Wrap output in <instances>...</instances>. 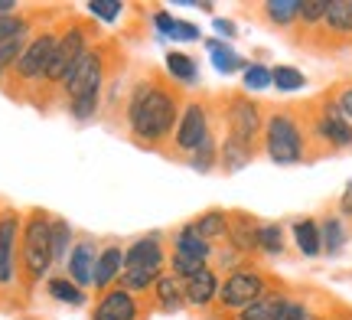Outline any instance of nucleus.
<instances>
[{
  "label": "nucleus",
  "instance_id": "obj_43",
  "mask_svg": "<svg viewBox=\"0 0 352 320\" xmlns=\"http://www.w3.org/2000/svg\"><path fill=\"white\" fill-rule=\"evenodd\" d=\"M336 213H340L342 219H352V180L342 186L340 200H336Z\"/></svg>",
  "mask_w": 352,
  "mask_h": 320
},
{
  "label": "nucleus",
  "instance_id": "obj_30",
  "mask_svg": "<svg viewBox=\"0 0 352 320\" xmlns=\"http://www.w3.org/2000/svg\"><path fill=\"white\" fill-rule=\"evenodd\" d=\"M46 295H50L52 301L65 304V308H85L88 304V291H82L69 275H50V278H46Z\"/></svg>",
  "mask_w": 352,
  "mask_h": 320
},
{
  "label": "nucleus",
  "instance_id": "obj_42",
  "mask_svg": "<svg viewBox=\"0 0 352 320\" xmlns=\"http://www.w3.org/2000/svg\"><path fill=\"white\" fill-rule=\"evenodd\" d=\"M212 30L219 33V39H226V43H232V39L239 36V23L228 20V17H212Z\"/></svg>",
  "mask_w": 352,
  "mask_h": 320
},
{
  "label": "nucleus",
  "instance_id": "obj_17",
  "mask_svg": "<svg viewBox=\"0 0 352 320\" xmlns=\"http://www.w3.org/2000/svg\"><path fill=\"white\" fill-rule=\"evenodd\" d=\"M183 295H186V308H196V310H206L212 308L215 301H219V288H222V275L209 265V268L196 271V275H189L183 278Z\"/></svg>",
  "mask_w": 352,
  "mask_h": 320
},
{
  "label": "nucleus",
  "instance_id": "obj_46",
  "mask_svg": "<svg viewBox=\"0 0 352 320\" xmlns=\"http://www.w3.org/2000/svg\"><path fill=\"white\" fill-rule=\"evenodd\" d=\"M342 320H352V314H346V317H342Z\"/></svg>",
  "mask_w": 352,
  "mask_h": 320
},
{
  "label": "nucleus",
  "instance_id": "obj_26",
  "mask_svg": "<svg viewBox=\"0 0 352 320\" xmlns=\"http://www.w3.org/2000/svg\"><path fill=\"white\" fill-rule=\"evenodd\" d=\"M320 235H323V255L336 258L342 255V248L349 242V229H346V219L340 213H327L320 219Z\"/></svg>",
  "mask_w": 352,
  "mask_h": 320
},
{
  "label": "nucleus",
  "instance_id": "obj_34",
  "mask_svg": "<svg viewBox=\"0 0 352 320\" xmlns=\"http://www.w3.org/2000/svg\"><path fill=\"white\" fill-rule=\"evenodd\" d=\"M30 36H33V33H23V36H13V39H7V43H0V82L7 76H13V69L20 63Z\"/></svg>",
  "mask_w": 352,
  "mask_h": 320
},
{
  "label": "nucleus",
  "instance_id": "obj_6",
  "mask_svg": "<svg viewBox=\"0 0 352 320\" xmlns=\"http://www.w3.org/2000/svg\"><path fill=\"white\" fill-rule=\"evenodd\" d=\"M267 291H271L267 271H261L258 265H252V262H245L241 268L222 275V288H219L215 308H219V314H228V317H232V314L245 310L248 304H254L258 297H264Z\"/></svg>",
  "mask_w": 352,
  "mask_h": 320
},
{
  "label": "nucleus",
  "instance_id": "obj_22",
  "mask_svg": "<svg viewBox=\"0 0 352 320\" xmlns=\"http://www.w3.org/2000/svg\"><path fill=\"white\" fill-rule=\"evenodd\" d=\"M320 33L333 43H342L352 36V0H329Z\"/></svg>",
  "mask_w": 352,
  "mask_h": 320
},
{
  "label": "nucleus",
  "instance_id": "obj_39",
  "mask_svg": "<svg viewBox=\"0 0 352 320\" xmlns=\"http://www.w3.org/2000/svg\"><path fill=\"white\" fill-rule=\"evenodd\" d=\"M88 13H91L98 23H118L121 13H124V3H121V0H91V3H88Z\"/></svg>",
  "mask_w": 352,
  "mask_h": 320
},
{
  "label": "nucleus",
  "instance_id": "obj_16",
  "mask_svg": "<svg viewBox=\"0 0 352 320\" xmlns=\"http://www.w3.org/2000/svg\"><path fill=\"white\" fill-rule=\"evenodd\" d=\"M258 229H261V219L248 213V209H228V235L226 245L235 248L239 255H254L258 252Z\"/></svg>",
  "mask_w": 352,
  "mask_h": 320
},
{
  "label": "nucleus",
  "instance_id": "obj_21",
  "mask_svg": "<svg viewBox=\"0 0 352 320\" xmlns=\"http://www.w3.org/2000/svg\"><path fill=\"white\" fill-rule=\"evenodd\" d=\"M290 239L297 245V252L303 258H320L323 255V235H320V219L316 216H300L290 222Z\"/></svg>",
  "mask_w": 352,
  "mask_h": 320
},
{
  "label": "nucleus",
  "instance_id": "obj_33",
  "mask_svg": "<svg viewBox=\"0 0 352 320\" xmlns=\"http://www.w3.org/2000/svg\"><path fill=\"white\" fill-rule=\"evenodd\" d=\"M72 245H76V229H72V222L63 216H56L52 219V255H56V265L65 268Z\"/></svg>",
  "mask_w": 352,
  "mask_h": 320
},
{
  "label": "nucleus",
  "instance_id": "obj_45",
  "mask_svg": "<svg viewBox=\"0 0 352 320\" xmlns=\"http://www.w3.org/2000/svg\"><path fill=\"white\" fill-rule=\"evenodd\" d=\"M307 320H329V317H323V314H316V310H314V314H310Z\"/></svg>",
  "mask_w": 352,
  "mask_h": 320
},
{
  "label": "nucleus",
  "instance_id": "obj_3",
  "mask_svg": "<svg viewBox=\"0 0 352 320\" xmlns=\"http://www.w3.org/2000/svg\"><path fill=\"white\" fill-rule=\"evenodd\" d=\"M52 213L46 209H30L23 216V232H20V275H23L26 291L36 284H46L50 271L56 268L52 255Z\"/></svg>",
  "mask_w": 352,
  "mask_h": 320
},
{
  "label": "nucleus",
  "instance_id": "obj_9",
  "mask_svg": "<svg viewBox=\"0 0 352 320\" xmlns=\"http://www.w3.org/2000/svg\"><path fill=\"white\" fill-rule=\"evenodd\" d=\"M307 134L316 144H323L327 151H349L352 147V121L340 111V105L333 102L329 92L320 98V108L307 121Z\"/></svg>",
  "mask_w": 352,
  "mask_h": 320
},
{
  "label": "nucleus",
  "instance_id": "obj_12",
  "mask_svg": "<svg viewBox=\"0 0 352 320\" xmlns=\"http://www.w3.org/2000/svg\"><path fill=\"white\" fill-rule=\"evenodd\" d=\"M20 232L23 216L16 209H0V288L10 291L20 275Z\"/></svg>",
  "mask_w": 352,
  "mask_h": 320
},
{
  "label": "nucleus",
  "instance_id": "obj_19",
  "mask_svg": "<svg viewBox=\"0 0 352 320\" xmlns=\"http://www.w3.org/2000/svg\"><path fill=\"white\" fill-rule=\"evenodd\" d=\"M153 30L160 33V39H170V43H199L202 30L196 23H189V20H179V17H173L170 10H164V7H157L151 17Z\"/></svg>",
  "mask_w": 352,
  "mask_h": 320
},
{
  "label": "nucleus",
  "instance_id": "obj_20",
  "mask_svg": "<svg viewBox=\"0 0 352 320\" xmlns=\"http://www.w3.org/2000/svg\"><path fill=\"white\" fill-rule=\"evenodd\" d=\"M202 46H206V52H209V63H212V69L219 72V76H235V72H245L248 59H245L235 46H228L226 39L206 36V39H202Z\"/></svg>",
  "mask_w": 352,
  "mask_h": 320
},
{
  "label": "nucleus",
  "instance_id": "obj_29",
  "mask_svg": "<svg viewBox=\"0 0 352 320\" xmlns=\"http://www.w3.org/2000/svg\"><path fill=\"white\" fill-rule=\"evenodd\" d=\"M166 78L173 85H196L199 82V63L183 50H170L166 52Z\"/></svg>",
  "mask_w": 352,
  "mask_h": 320
},
{
  "label": "nucleus",
  "instance_id": "obj_4",
  "mask_svg": "<svg viewBox=\"0 0 352 320\" xmlns=\"http://www.w3.org/2000/svg\"><path fill=\"white\" fill-rule=\"evenodd\" d=\"M261 151L277 167L303 164L307 151H310V134H307V125L300 121V115L290 108H271L264 118Z\"/></svg>",
  "mask_w": 352,
  "mask_h": 320
},
{
  "label": "nucleus",
  "instance_id": "obj_1",
  "mask_svg": "<svg viewBox=\"0 0 352 320\" xmlns=\"http://www.w3.org/2000/svg\"><path fill=\"white\" fill-rule=\"evenodd\" d=\"M183 115V95L170 78L164 76H147L140 78L138 85L127 95V108H124V125H127V138L157 151L164 144L173 141V131L179 125Z\"/></svg>",
  "mask_w": 352,
  "mask_h": 320
},
{
  "label": "nucleus",
  "instance_id": "obj_10",
  "mask_svg": "<svg viewBox=\"0 0 352 320\" xmlns=\"http://www.w3.org/2000/svg\"><path fill=\"white\" fill-rule=\"evenodd\" d=\"M56 43H59V30H39L30 36L20 63L13 69V82L23 85V89H39L43 78H46V69L52 63V52H56Z\"/></svg>",
  "mask_w": 352,
  "mask_h": 320
},
{
  "label": "nucleus",
  "instance_id": "obj_15",
  "mask_svg": "<svg viewBox=\"0 0 352 320\" xmlns=\"http://www.w3.org/2000/svg\"><path fill=\"white\" fill-rule=\"evenodd\" d=\"M98 252H101V245L95 242V235H78L76 245H72V252H69L65 275H69L82 291H88L91 281H95V262H98Z\"/></svg>",
  "mask_w": 352,
  "mask_h": 320
},
{
  "label": "nucleus",
  "instance_id": "obj_27",
  "mask_svg": "<svg viewBox=\"0 0 352 320\" xmlns=\"http://www.w3.org/2000/svg\"><path fill=\"white\" fill-rule=\"evenodd\" d=\"M189 226L199 232L209 245H219V242H226V235H228V213L215 206V209H206L196 219H189Z\"/></svg>",
  "mask_w": 352,
  "mask_h": 320
},
{
  "label": "nucleus",
  "instance_id": "obj_36",
  "mask_svg": "<svg viewBox=\"0 0 352 320\" xmlns=\"http://www.w3.org/2000/svg\"><path fill=\"white\" fill-rule=\"evenodd\" d=\"M241 89H245V95H248V92H267V89H274L271 65L248 63V65H245V72H241Z\"/></svg>",
  "mask_w": 352,
  "mask_h": 320
},
{
  "label": "nucleus",
  "instance_id": "obj_38",
  "mask_svg": "<svg viewBox=\"0 0 352 320\" xmlns=\"http://www.w3.org/2000/svg\"><path fill=\"white\" fill-rule=\"evenodd\" d=\"M23 33H33V20L20 13H0V43H7L13 36H23Z\"/></svg>",
  "mask_w": 352,
  "mask_h": 320
},
{
  "label": "nucleus",
  "instance_id": "obj_40",
  "mask_svg": "<svg viewBox=\"0 0 352 320\" xmlns=\"http://www.w3.org/2000/svg\"><path fill=\"white\" fill-rule=\"evenodd\" d=\"M310 314H314V308H310L303 297H294V295H290L287 304H284V308H280V314H277V320H307Z\"/></svg>",
  "mask_w": 352,
  "mask_h": 320
},
{
  "label": "nucleus",
  "instance_id": "obj_32",
  "mask_svg": "<svg viewBox=\"0 0 352 320\" xmlns=\"http://www.w3.org/2000/svg\"><path fill=\"white\" fill-rule=\"evenodd\" d=\"M183 164L192 170V173H212V170H219V138L215 134H209L206 141L192 151V154H186L183 157Z\"/></svg>",
  "mask_w": 352,
  "mask_h": 320
},
{
  "label": "nucleus",
  "instance_id": "obj_13",
  "mask_svg": "<svg viewBox=\"0 0 352 320\" xmlns=\"http://www.w3.org/2000/svg\"><path fill=\"white\" fill-rule=\"evenodd\" d=\"M164 242H166V235L160 229L138 235L134 242L124 245V268H164L166 271L170 248Z\"/></svg>",
  "mask_w": 352,
  "mask_h": 320
},
{
  "label": "nucleus",
  "instance_id": "obj_2",
  "mask_svg": "<svg viewBox=\"0 0 352 320\" xmlns=\"http://www.w3.org/2000/svg\"><path fill=\"white\" fill-rule=\"evenodd\" d=\"M104 82H108V52L95 46L85 59L69 72V78L63 82V95L65 111L76 121H91V118L101 111V102H104Z\"/></svg>",
  "mask_w": 352,
  "mask_h": 320
},
{
  "label": "nucleus",
  "instance_id": "obj_18",
  "mask_svg": "<svg viewBox=\"0 0 352 320\" xmlns=\"http://www.w3.org/2000/svg\"><path fill=\"white\" fill-rule=\"evenodd\" d=\"M121 271H124V245L121 242H104L98 252V262H95V281H91V291L95 295H104L111 291L114 284L121 281Z\"/></svg>",
  "mask_w": 352,
  "mask_h": 320
},
{
  "label": "nucleus",
  "instance_id": "obj_28",
  "mask_svg": "<svg viewBox=\"0 0 352 320\" xmlns=\"http://www.w3.org/2000/svg\"><path fill=\"white\" fill-rule=\"evenodd\" d=\"M258 10H261V20L267 26H274V30H294L297 17H300V0H267Z\"/></svg>",
  "mask_w": 352,
  "mask_h": 320
},
{
  "label": "nucleus",
  "instance_id": "obj_25",
  "mask_svg": "<svg viewBox=\"0 0 352 320\" xmlns=\"http://www.w3.org/2000/svg\"><path fill=\"white\" fill-rule=\"evenodd\" d=\"M153 301H157V308L164 310V314H179V310H186V295H183V284L176 275L164 271L160 275V281L153 284Z\"/></svg>",
  "mask_w": 352,
  "mask_h": 320
},
{
  "label": "nucleus",
  "instance_id": "obj_8",
  "mask_svg": "<svg viewBox=\"0 0 352 320\" xmlns=\"http://www.w3.org/2000/svg\"><path fill=\"white\" fill-rule=\"evenodd\" d=\"M166 239H170V258H166V265H170V275H176L179 281L202 268H209L215 262V245L206 242L189 222L173 229Z\"/></svg>",
  "mask_w": 352,
  "mask_h": 320
},
{
  "label": "nucleus",
  "instance_id": "obj_37",
  "mask_svg": "<svg viewBox=\"0 0 352 320\" xmlns=\"http://www.w3.org/2000/svg\"><path fill=\"white\" fill-rule=\"evenodd\" d=\"M327 3H329V0H300V17H297V30L316 33V30L323 26V17H327Z\"/></svg>",
  "mask_w": 352,
  "mask_h": 320
},
{
  "label": "nucleus",
  "instance_id": "obj_35",
  "mask_svg": "<svg viewBox=\"0 0 352 320\" xmlns=\"http://www.w3.org/2000/svg\"><path fill=\"white\" fill-rule=\"evenodd\" d=\"M271 78H274V89L284 92V95L307 89V76L297 65H271Z\"/></svg>",
  "mask_w": 352,
  "mask_h": 320
},
{
  "label": "nucleus",
  "instance_id": "obj_5",
  "mask_svg": "<svg viewBox=\"0 0 352 320\" xmlns=\"http://www.w3.org/2000/svg\"><path fill=\"white\" fill-rule=\"evenodd\" d=\"M95 50V36H91V26L82 23V20H72L59 30V43H56V52H52V63L46 69V78H43V89H63V82L69 78V72L76 69L88 52Z\"/></svg>",
  "mask_w": 352,
  "mask_h": 320
},
{
  "label": "nucleus",
  "instance_id": "obj_41",
  "mask_svg": "<svg viewBox=\"0 0 352 320\" xmlns=\"http://www.w3.org/2000/svg\"><path fill=\"white\" fill-rule=\"evenodd\" d=\"M333 95V102L340 105V111L352 121V82H342V85H336V89L329 92Z\"/></svg>",
  "mask_w": 352,
  "mask_h": 320
},
{
  "label": "nucleus",
  "instance_id": "obj_7",
  "mask_svg": "<svg viewBox=\"0 0 352 320\" xmlns=\"http://www.w3.org/2000/svg\"><path fill=\"white\" fill-rule=\"evenodd\" d=\"M264 111L261 105L248 98L245 92H232V95H222V102H219V121H222V128H226L228 138H239L245 144H261V134H264Z\"/></svg>",
  "mask_w": 352,
  "mask_h": 320
},
{
  "label": "nucleus",
  "instance_id": "obj_11",
  "mask_svg": "<svg viewBox=\"0 0 352 320\" xmlns=\"http://www.w3.org/2000/svg\"><path fill=\"white\" fill-rule=\"evenodd\" d=\"M209 134H215V111L209 102H202V98H192V102L183 105V115H179V125L173 131V147L179 157L192 154L196 147H199Z\"/></svg>",
  "mask_w": 352,
  "mask_h": 320
},
{
  "label": "nucleus",
  "instance_id": "obj_23",
  "mask_svg": "<svg viewBox=\"0 0 352 320\" xmlns=\"http://www.w3.org/2000/svg\"><path fill=\"white\" fill-rule=\"evenodd\" d=\"M254 157H258L254 144H245L239 138H228V134L219 141V170L222 173H239V170H245L252 164Z\"/></svg>",
  "mask_w": 352,
  "mask_h": 320
},
{
  "label": "nucleus",
  "instance_id": "obj_24",
  "mask_svg": "<svg viewBox=\"0 0 352 320\" xmlns=\"http://www.w3.org/2000/svg\"><path fill=\"white\" fill-rule=\"evenodd\" d=\"M287 291L284 288H271L264 297H258L254 304H248L245 310H239V314H232L228 320H277V314H280V308L287 304Z\"/></svg>",
  "mask_w": 352,
  "mask_h": 320
},
{
  "label": "nucleus",
  "instance_id": "obj_44",
  "mask_svg": "<svg viewBox=\"0 0 352 320\" xmlns=\"http://www.w3.org/2000/svg\"><path fill=\"white\" fill-rule=\"evenodd\" d=\"M0 13H20V3L16 0H0Z\"/></svg>",
  "mask_w": 352,
  "mask_h": 320
},
{
  "label": "nucleus",
  "instance_id": "obj_31",
  "mask_svg": "<svg viewBox=\"0 0 352 320\" xmlns=\"http://www.w3.org/2000/svg\"><path fill=\"white\" fill-rule=\"evenodd\" d=\"M287 252V226L284 222H264L258 229V255L264 258H280Z\"/></svg>",
  "mask_w": 352,
  "mask_h": 320
},
{
  "label": "nucleus",
  "instance_id": "obj_14",
  "mask_svg": "<svg viewBox=\"0 0 352 320\" xmlns=\"http://www.w3.org/2000/svg\"><path fill=\"white\" fill-rule=\"evenodd\" d=\"M91 320H144V304H140V297L127 295L124 288L114 284L111 291L98 295Z\"/></svg>",
  "mask_w": 352,
  "mask_h": 320
}]
</instances>
